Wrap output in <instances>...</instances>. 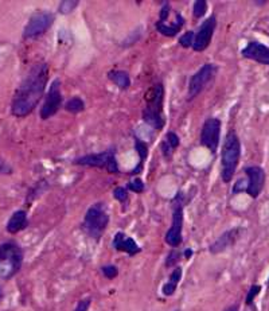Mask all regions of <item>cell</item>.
Segmentation results:
<instances>
[{
	"instance_id": "cell-34",
	"label": "cell",
	"mask_w": 269,
	"mask_h": 311,
	"mask_svg": "<svg viewBox=\"0 0 269 311\" xmlns=\"http://www.w3.org/2000/svg\"><path fill=\"white\" fill-rule=\"evenodd\" d=\"M226 311H238V306H237V304H234V306L229 307Z\"/></svg>"
},
{
	"instance_id": "cell-28",
	"label": "cell",
	"mask_w": 269,
	"mask_h": 311,
	"mask_svg": "<svg viewBox=\"0 0 269 311\" xmlns=\"http://www.w3.org/2000/svg\"><path fill=\"white\" fill-rule=\"evenodd\" d=\"M101 272L104 273V276L107 279H115L119 275V268L113 265V264H108V265L101 267Z\"/></svg>"
},
{
	"instance_id": "cell-22",
	"label": "cell",
	"mask_w": 269,
	"mask_h": 311,
	"mask_svg": "<svg viewBox=\"0 0 269 311\" xmlns=\"http://www.w3.org/2000/svg\"><path fill=\"white\" fill-rule=\"evenodd\" d=\"M65 109L68 111L69 113H72V115H77V113L82 112L84 109H85V103H84V100L81 97H72L70 100L66 101L65 104Z\"/></svg>"
},
{
	"instance_id": "cell-18",
	"label": "cell",
	"mask_w": 269,
	"mask_h": 311,
	"mask_svg": "<svg viewBox=\"0 0 269 311\" xmlns=\"http://www.w3.org/2000/svg\"><path fill=\"white\" fill-rule=\"evenodd\" d=\"M29 226V218H27V213L25 210H17L13 213V216L10 217L7 221L6 229L11 234H15L18 232H22Z\"/></svg>"
},
{
	"instance_id": "cell-25",
	"label": "cell",
	"mask_w": 269,
	"mask_h": 311,
	"mask_svg": "<svg viewBox=\"0 0 269 311\" xmlns=\"http://www.w3.org/2000/svg\"><path fill=\"white\" fill-rule=\"evenodd\" d=\"M163 142L166 143L167 146H168L172 151H175V148L180 144V139H179V136L174 132V131H168Z\"/></svg>"
},
{
	"instance_id": "cell-5",
	"label": "cell",
	"mask_w": 269,
	"mask_h": 311,
	"mask_svg": "<svg viewBox=\"0 0 269 311\" xmlns=\"http://www.w3.org/2000/svg\"><path fill=\"white\" fill-rule=\"evenodd\" d=\"M23 249L15 241L0 244V279L9 280L21 271Z\"/></svg>"
},
{
	"instance_id": "cell-4",
	"label": "cell",
	"mask_w": 269,
	"mask_h": 311,
	"mask_svg": "<svg viewBox=\"0 0 269 311\" xmlns=\"http://www.w3.org/2000/svg\"><path fill=\"white\" fill-rule=\"evenodd\" d=\"M108 224H109V214L107 212L105 203L96 202L86 210V214L81 224V229L90 238L99 241L104 232L107 230Z\"/></svg>"
},
{
	"instance_id": "cell-31",
	"label": "cell",
	"mask_w": 269,
	"mask_h": 311,
	"mask_svg": "<svg viewBox=\"0 0 269 311\" xmlns=\"http://www.w3.org/2000/svg\"><path fill=\"white\" fill-rule=\"evenodd\" d=\"M179 259H180V252L171 251L170 253L167 255L166 265L167 267H174V265H176V263L179 261Z\"/></svg>"
},
{
	"instance_id": "cell-11",
	"label": "cell",
	"mask_w": 269,
	"mask_h": 311,
	"mask_svg": "<svg viewBox=\"0 0 269 311\" xmlns=\"http://www.w3.org/2000/svg\"><path fill=\"white\" fill-rule=\"evenodd\" d=\"M221 127H222V123L217 117H207L202 126L199 143L201 146L210 150V152L213 154L217 152L219 142H221Z\"/></svg>"
},
{
	"instance_id": "cell-14",
	"label": "cell",
	"mask_w": 269,
	"mask_h": 311,
	"mask_svg": "<svg viewBox=\"0 0 269 311\" xmlns=\"http://www.w3.org/2000/svg\"><path fill=\"white\" fill-rule=\"evenodd\" d=\"M241 56L246 60L254 61L257 64L269 66V48L265 45L252 41L241 50Z\"/></svg>"
},
{
	"instance_id": "cell-30",
	"label": "cell",
	"mask_w": 269,
	"mask_h": 311,
	"mask_svg": "<svg viewBox=\"0 0 269 311\" xmlns=\"http://www.w3.org/2000/svg\"><path fill=\"white\" fill-rule=\"evenodd\" d=\"M260 291H261V285L254 284L250 287V289L248 291V295H246V300H245L248 306H252L253 300H254V298H256L257 295L260 294Z\"/></svg>"
},
{
	"instance_id": "cell-17",
	"label": "cell",
	"mask_w": 269,
	"mask_h": 311,
	"mask_svg": "<svg viewBox=\"0 0 269 311\" xmlns=\"http://www.w3.org/2000/svg\"><path fill=\"white\" fill-rule=\"evenodd\" d=\"M184 26V18L180 15L179 13H175V21L172 23H162V22H156L155 23V29L158 33H160L164 37H175L178 35L182 27Z\"/></svg>"
},
{
	"instance_id": "cell-36",
	"label": "cell",
	"mask_w": 269,
	"mask_h": 311,
	"mask_svg": "<svg viewBox=\"0 0 269 311\" xmlns=\"http://www.w3.org/2000/svg\"><path fill=\"white\" fill-rule=\"evenodd\" d=\"M268 287H269V277H268Z\"/></svg>"
},
{
	"instance_id": "cell-10",
	"label": "cell",
	"mask_w": 269,
	"mask_h": 311,
	"mask_svg": "<svg viewBox=\"0 0 269 311\" xmlns=\"http://www.w3.org/2000/svg\"><path fill=\"white\" fill-rule=\"evenodd\" d=\"M62 103H64V96L61 92V80L54 78L50 84L46 96H45V101L41 107V111H39L41 119L47 120L50 117L56 116L62 107Z\"/></svg>"
},
{
	"instance_id": "cell-29",
	"label": "cell",
	"mask_w": 269,
	"mask_h": 311,
	"mask_svg": "<svg viewBox=\"0 0 269 311\" xmlns=\"http://www.w3.org/2000/svg\"><path fill=\"white\" fill-rule=\"evenodd\" d=\"M127 189L133 191V193H143L145 189L144 182L141 181V179H139V178H135V179H132V181L129 182L128 186H127Z\"/></svg>"
},
{
	"instance_id": "cell-27",
	"label": "cell",
	"mask_w": 269,
	"mask_h": 311,
	"mask_svg": "<svg viewBox=\"0 0 269 311\" xmlns=\"http://www.w3.org/2000/svg\"><path fill=\"white\" fill-rule=\"evenodd\" d=\"M113 198L117 199L121 203H127L128 202V189L123 187V186L116 187L115 190H113Z\"/></svg>"
},
{
	"instance_id": "cell-12",
	"label": "cell",
	"mask_w": 269,
	"mask_h": 311,
	"mask_svg": "<svg viewBox=\"0 0 269 311\" xmlns=\"http://www.w3.org/2000/svg\"><path fill=\"white\" fill-rule=\"evenodd\" d=\"M215 29H217V18H215V15H211L207 19H205L201 23V26L198 27L197 33H195L192 50L197 53L205 52L211 44Z\"/></svg>"
},
{
	"instance_id": "cell-16",
	"label": "cell",
	"mask_w": 269,
	"mask_h": 311,
	"mask_svg": "<svg viewBox=\"0 0 269 311\" xmlns=\"http://www.w3.org/2000/svg\"><path fill=\"white\" fill-rule=\"evenodd\" d=\"M112 246L115 248L116 251L125 252L127 255L135 256L136 253L141 252V248L136 244V241L132 237H129L123 232H117L115 234V238L112 241Z\"/></svg>"
},
{
	"instance_id": "cell-26",
	"label": "cell",
	"mask_w": 269,
	"mask_h": 311,
	"mask_svg": "<svg viewBox=\"0 0 269 311\" xmlns=\"http://www.w3.org/2000/svg\"><path fill=\"white\" fill-rule=\"evenodd\" d=\"M194 37H195V33H194V31H186L183 35H180L179 45L183 49L192 48V44H194Z\"/></svg>"
},
{
	"instance_id": "cell-32",
	"label": "cell",
	"mask_w": 269,
	"mask_h": 311,
	"mask_svg": "<svg viewBox=\"0 0 269 311\" xmlns=\"http://www.w3.org/2000/svg\"><path fill=\"white\" fill-rule=\"evenodd\" d=\"M89 306H90V298L82 299V300L78 302L77 307H76V310L74 311H88Z\"/></svg>"
},
{
	"instance_id": "cell-7",
	"label": "cell",
	"mask_w": 269,
	"mask_h": 311,
	"mask_svg": "<svg viewBox=\"0 0 269 311\" xmlns=\"http://www.w3.org/2000/svg\"><path fill=\"white\" fill-rule=\"evenodd\" d=\"M182 232H183V195L179 191L172 201V224L164 237L166 244L172 248L179 246L183 241Z\"/></svg>"
},
{
	"instance_id": "cell-23",
	"label": "cell",
	"mask_w": 269,
	"mask_h": 311,
	"mask_svg": "<svg viewBox=\"0 0 269 311\" xmlns=\"http://www.w3.org/2000/svg\"><path fill=\"white\" fill-rule=\"evenodd\" d=\"M78 5H80L78 0H62L58 6V13L61 15H69L77 9Z\"/></svg>"
},
{
	"instance_id": "cell-3",
	"label": "cell",
	"mask_w": 269,
	"mask_h": 311,
	"mask_svg": "<svg viewBox=\"0 0 269 311\" xmlns=\"http://www.w3.org/2000/svg\"><path fill=\"white\" fill-rule=\"evenodd\" d=\"M239 158H241V142L237 132L230 130L226 134L221 152V166H222L221 178L225 183H229L234 177Z\"/></svg>"
},
{
	"instance_id": "cell-33",
	"label": "cell",
	"mask_w": 269,
	"mask_h": 311,
	"mask_svg": "<svg viewBox=\"0 0 269 311\" xmlns=\"http://www.w3.org/2000/svg\"><path fill=\"white\" fill-rule=\"evenodd\" d=\"M191 256H192V249H190V248H188V249H186V251H184V257H186V259H190Z\"/></svg>"
},
{
	"instance_id": "cell-20",
	"label": "cell",
	"mask_w": 269,
	"mask_h": 311,
	"mask_svg": "<svg viewBox=\"0 0 269 311\" xmlns=\"http://www.w3.org/2000/svg\"><path fill=\"white\" fill-rule=\"evenodd\" d=\"M182 275H183V269H182L180 267H175V269L171 272L168 281H167L166 284L163 285V288H162L163 295H166V296H171V295L175 294L176 287H178V284H179L180 279H182Z\"/></svg>"
},
{
	"instance_id": "cell-24",
	"label": "cell",
	"mask_w": 269,
	"mask_h": 311,
	"mask_svg": "<svg viewBox=\"0 0 269 311\" xmlns=\"http://www.w3.org/2000/svg\"><path fill=\"white\" fill-rule=\"evenodd\" d=\"M207 2L206 0H197L194 2V6H192V14H194V18L195 19H202L205 17L206 13H207Z\"/></svg>"
},
{
	"instance_id": "cell-1",
	"label": "cell",
	"mask_w": 269,
	"mask_h": 311,
	"mask_svg": "<svg viewBox=\"0 0 269 311\" xmlns=\"http://www.w3.org/2000/svg\"><path fill=\"white\" fill-rule=\"evenodd\" d=\"M49 82V65L46 62L35 64L21 85L17 88L11 101V113L15 117H26L34 112L46 92Z\"/></svg>"
},
{
	"instance_id": "cell-35",
	"label": "cell",
	"mask_w": 269,
	"mask_h": 311,
	"mask_svg": "<svg viewBox=\"0 0 269 311\" xmlns=\"http://www.w3.org/2000/svg\"><path fill=\"white\" fill-rule=\"evenodd\" d=\"M2 298H3V289L0 287V300H2Z\"/></svg>"
},
{
	"instance_id": "cell-21",
	"label": "cell",
	"mask_w": 269,
	"mask_h": 311,
	"mask_svg": "<svg viewBox=\"0 0 269 311\" xmlns=\"http://www.w3.org/2000/svg\"><path fill=\"white\" fill-rule=\"evenodd\" d=\"M135 150H136L137 155H139L140 163H139V166H137L136 169L133 170L132 174H139L141 173V170H143V164H144L145 159L148 158V146H147V143L143 142L140 138H136V136H135Z\"/></svg>"
},
{
	"instance_id": "cell-2",
	"label": "cell",
	"mask_w": 269,
	"mask_h": 311,
	"mask_svg": "<svg viewBox=\"0 0 269 311\" xmlns=\"http://www.w3.org/2000/svg\"><path fill=\"white\" fill-rule=\"evenodd\" d=\"M145 107L141 111L143 121L154 130L160 131L166 124L163 103H164V85L163 82H156L147 91L144 96Z\"/></svg>"
},
{
	"instance_id": "cell-13",
	"label": "cell",
	"mask_w": 269,
	"mask_h": 311,
	"mask_svg": "<svg viewBox=\"0 0 269 311\" xmlns=\"http://www.w3.org/2000/svg\"><path fill=\"white\" fill-rule=\"evenodd\" d=\"M243 173L248 177V182L245 186V190L252 198L256 199L261 194L265 186V171L260 166H249L243 169Z\"/></svg>"
},
{
	"instance_id": "cell-6",
	"label": "cell",
	"mask_w": 269,
	"mask_h": 311,
	"mask_svg": "<svg viewBox=\"0 0 269 311\" xmlns=\"http://www.w3.org/2000/svg\"><path fill=\"white\" fill-rule=\"evenodd\" d=\"M73 164L77 166H86V167H96V169H105L108 173L119 174V163L116 158V148L111 147L103 152L97 154H88L80 156L73 160Z\"/></svg>"
},
{
	"instance_id": "cell-15",
	"label": "cell",
	"mask_w": 269,
	"mask_h": 311,
	"mask_svg": "<svg viewBox=\"0 0 269 311\" xmlns=\"http://www.w3.org/2000/svg\"><path fill=\"white\" fill-rule=\"evenodd\" d=\"M239 233H241V228H233V229L226 230L225 233L221 234V236L210 245L209 251L211 252L213 255H218V253H221V252H225L226 249H229L230 246L234 245L235 241L238 240Z\"/></svg>"
},
{
	"instance_id": "cell-19",
	"label": "cell",
	"mask_w": 269,
	"mask_h": 311,
	"mask_svg": "<svg viewBox=\"0 0 269 311\" xmlns=\"http://www.w3.org/2000/svg\"><path fill=\"white\" fill-rule=\"evenodd\" d=\"M108 78L121 91H127L131 87V77L125 70H111L108 73Z\"/></svg>"
},
{
	"instance_id": "cell-9",
	"label": "cell",
	"mask_w": 269,
	"mask_h": 311,
	"mask_svg": "<svg viewBox=\"0 0 269 311\" xmlns=\"http://www.w3.org/2000/svg\"><path fill=\"white\" fill-rule=\"evenodd\" d=\"M54 21H56V17L53 13H49V11L35 13L23 29V39H35L42 37L50 30V27L54 25Z\"/></svg>"
},
{
	"instance_id": "cell-8",
	"label": "cell",
	"mask_w": 269,
	"mask_h": 311,
	"mask_svg": "<svg viewBox=\"0 0 269 311\" xmlns=\"http://www.w3.org/2000/svg\"><path fill=\"white\" fill-rule=\"evenodd\" d=\"M218 72V66L214 64H205L199 69L192 74L188 80L187 87V101L192 100L201 95L206 88L209 87L210 82L215 78V74Z\"/></svg>"
}]
</instances>
